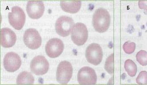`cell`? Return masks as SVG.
Returning a JSON list of instances; mask_svg holds the SVG:
<instances>
[{"mask_svg": "<svg viewBox=\"0 0 147 85\" xmlns=\"http://www.w3.org/2000/svg\"><path fill=\"white\" fill-rule=\"evenodd\" d=\"M110 24V16L107 10L99 8L94 13L93 25L94 29L99 33H104L107 31Z\"/></svg>", "mask_w": 147, "mask_h": 85, "instance_id": "6da1fadb", "label": "cell"}, {"mask_svg": "<svg viewBox=\"0 0 147 85\" xmlns=\"http://www.w3.org/2000/svg\"><path fill=\"white\" fill-rule=\"evenodd\" d=\"M72 74L71 64L68 61H62L57 68L56 80L60 84H67L71 80Z\"/></svg>", "mask_w": 147, "mask_h": 85, "instance_id": "7a4b0ae2", "label": "cell"}, {"mask_svg": "<svg viewBox=\"0 0 147 85\" xmlns=\"http://www.w3.org/2000/svg\"><path fill=\"white\" fill-rule=\"evenodd\" d=\"M8 18L10 25L16 30H20L24 25L26 16L22 8L14 6L12 8V12L9 13Z\"/></svg>", "mask_w": 147, "mask_h": 85, "instance_id": "3957f363", "label": "cell"}, {"mask_svg": "<svg viewBox=\"0 0 147 85\" xmlns=\"http://www.w3.org/2000/svg\"><path fill=\"white\" fill-rule=\"evenodd\" d=\"M88 32L85 24L78 23L74 26L71 32V39L75 44L82 46L85 43L88 39Z\"/></svg>", "mask_w": 147, "mask_h": 85, "instance_id": "277c9868", "label": "cell"}, {"mask_svg": "<svg viewBox=\"0 0 147 85\" xmlns=\"http://www.w3.org/2000/svg\"><path fill=\"white\" fill-rule=\"evenodd\" d=\"M23 40L25 45L30 49H37L41 45V37L38 31L33 28L26 30L24 35Z\"/></svg>", "mask_w": 147, "mask_h": 85, "instance_id": "5b68a950", "label": "cell"}, {"mask_svg": "<svg viewBox=\"0 0 147 85\" xmlns=\"http://www.w3.org/2000/svg\"><path fill=\"white\" fill-rule=\"evenodd\" d=\"M86 57L89 63L98 65L102 62L103 52L102 48L97 43L91 44L88 46L86 51Z\"/></svg>", "mask_w": 147, "mask_h": 85, "instance_id": "8992f818", "label": "cell"}, {"mask_svg": "<svg viewBox=\"0 0 147 85\" xmlns=\"http://www.w3.org/2000/svg\"><path fill=\"white\" fill-rule=\"evenodd\" d=\"M74 22L72 19L67 16H62L57 19L55 28L57 34L62 37H67L70 35Z\"/></svg>", "mask_w": 147, "mask_h": 85, "instance_id": "52a82bcc", "label": "cell"}, {"mask_svg": "<svg viewBox=\"0 0 147 85\" xmlns=\"http://www.w3.org/2000/svg\"><path fill=\"white\" fill-rule=\"evenodd\" d=\"M49 64L48 60L43 56H38L34 57L30 64L31 71L37 76H42L49 71Z\"/></svg>", "mask_w": 147, "mask_h": 85, "instance_id": "ba28073f", "label": "cell"}, {"mask_svg": "<svg viewBox=\"0 0 147 85\" xmlns=\"http://www.w3.org/2000/svg\"><path fill=\"white\" fill-rule=\"evenodd\" d=\"M64 49V44L60 39H52L47 42L45 46L47 55L51 58L58 57Z\"/></svg>", "mask_w": 147, "mask_h": 85, "instance_id": "9c48e42d", "label": "cell"}, {"mask_svg": "<svg viewBox=\"0 0 147 85\" xmlns=\"http://www.w3.org/2000/svg\"><path fill=\"white\" fill-rule=\"evenodd\" d=\"M78 81L80 84H95L97 82V74L92 68L84 67L78 73Z\"/></svg>", "mask_w": 147, "mask_h": 85, "instance_id": "30bf717a", "label": "cell"}, {"mask_svg": "<svg viewBox=\"0 0 147 85\" xmlns=\"http://www.w3.org/2000/svg\"><path fill=\"white\" fill-rule=\"evenodd\" d=\"M22 60L20 57L15 52H8L4 57L3 65L5 69L8 72H16L20 68Z\"/></svg>", "mask_w": 147, "mask_h": 85, "instance_id": "8fae6325", "label": "cell"}, {"mask_svg": "<svg viewBox=\"0 0 147 85\" xmlns=\"http://www.w3.org/2000/svg\"><path fill=\"white\" fill-rule=\"evenodd\" d=\"M45 8L42 1H29L27 5L26 10L30 18L38 19L43 16Z\"/></svg>", "mask_w": 147, "mask_h": 85, "instance_id": "7c38bea8", "label": "cell"}, {"mask_svg": "<svg viewBox=\"0 0 147 85\" xmlns=\"http://www.w3.org/2000/svg\"><path fill=\"white\" fill-rule=\"evenodd\" d=\"M17 40L15 33L8 28L1 29V44L3 47H12Z\"/></svg>", "mask_w": 147, "mask_h": 85, "instance_id": "4fadbf2b", "label": "cell"}, {"mask_svg": "<svg viewBox=\"0 0 147 85\" xmlns=\"http://www.w3.org/2000/svg\"><path fill=\"white\" fill-rule=\"evenodd\" d=\"M80 1H61L60 6L63 11L70 13H76L79 11L81 6Z\"/></svg>", "mask_w": 147, "mask_h": 85, "instance_id": "5bb4252c", "label": "cell"}, {"mask_svg": "<svg viewBox=\"0 0 147 85\" xmlns=\"http://www.w3.org/2000/svg\"><path fill=\"white\" fill-rule=\"evenodd\" d=\"M34 77L29 72L24 71L20 73L17 78L18 84H32L34 83Z\"/></svg>", "mask_w": 147, "mask_h": 85, "instance_id": "9a60e30c", "label": "cell"}, {"mask_svg": "<svg viewBox=\"0 0 147 85\" xmlns=\"http://www.w3.org/2000/svg\"><path fill=\"white\" fill-rule=\"evenodd\" d=\"M125 70L128 73V74L131 77H134L136 76L137 72V66L135 63L131 60H127L125 62Z\"/></svg>", "mask_w": 147, "mask_h": 85, "instance_id": "2e32d148", "label": "cell"}, {"mask_svg": "<svg viewBox=\"0 0 147 85\" xmlns=\"http://www.w3.org/2000/svg\"><path fill=\"white\" fill-rule=\"evenodd\" d=\"M105 69L109 74H113L114 72V54H111L106 60Z\"/></svg>", "mask_w": 147, "mask_h": 85, "instance_id": "e0dca14e", "label": "cell"}, {"mask_svg": "<svg viewBox=\"0 0 147 85\" xmlns=\"http://www.w3.org/2000/svg\"><path fill=\"white\" fill-rule=\"evenodd\" d=\"M137 61L142 66L147 65V52L144 50H140L136 54Z\"/></svg>", "mask_w": 147, "mask_h": 85, "instance_id": "ac0fdd59", "label": "cell"}, {"mask_svg": "<svg viewBox=\"0 0 147 85\" xmlns=\"http://www.w3.org/2000/svg\"><path fill=\"white\" fill-rule=\"evenodd\" d=\"M136 46V44L134 42L128 41L123 44V48L126 53L130 54L134 52Z\"/></svg>", "mask_w": 147, "mask_h": 85, "instance_id": "d6986e66", "label": "cell"}, {"mask_svg": "<svg viewBox=\"0 0 147 85\" xmlns=\"http://www.w3.org/2000/svg\"><path fill=\"white\" fill-rule=\"evenodd\" d=\"M136 83L138 84H147V72L142 71L140 73L136 79Z\"/></svg>", "mask_w": 147, "mask_h": 85, "instance_id": "ffe728a7", "label": "cell"}, {"mask_svg": "<svg viewBox=\"0 0 147 85\" xmlns=\"http://www.w3.org/2000/svg\"><path fill=\"white\" fill-rule=\"evenodd\" d=\"M140 9L145 10L147 12V1H140L138 2Z\"/></svg>", "mask_w": 147, "mask_h": 85, "instance_id": "44dd1931", "label": "cell"}]
</instances>
